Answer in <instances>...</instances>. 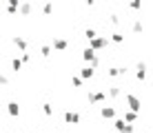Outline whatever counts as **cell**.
Instances as JSON below:
<instances>
[{
    "mask_svg": "<svg viewBox=\"0 0 153 133\" xmlns=\"http://www.w3.org/2000/svg\"><path fill=\"white\" fill-rule=\"evenodd\" d=\"M84 2H87V4H89V7H91V4H93V2H96V0H84Z\"/></svg>",
    "mask_w": 153,
    "mask_h": 133,
    "instance_id": "cell-30",
    "label": "cell"
},
{
    "mask_svg": "<svg viewBox=\"0 0 153 133\" xmlns=\"http://www.w3.org/2000/svg\"><path fill=\"white\" fill-rule=\"evenodd\" d=\"M113 126H115V131H118V133H135V126L131 124V122H126L124 118H118L113 122Z\"/></svg>",
    "mask_w": 153,
    "mask_h": 133,
    "instance_id": "cell-1",
    "label": "cell"
},
{
    "mask_svg": "<svg viewBox=\"0 0 153 133\" xmlns=\"http://www.w3.org/2000/svg\"><path fill=\"white\" fill-rule=\"evenodd\" d=\"M7 13H9V16H16V13H20V9H16V7H7Z\"/></svg>",
    "mask_w": 153,
    "mask_h": 133,
    "instance_id": "cell-27",
    "label": "cell"
},
{
    "mask_svg": "<svg viewBox=\"0 0 153 133\" xmlns=\"http://www.w3.org/2000/svg\"><path fill=\"white\" fill-rule=\"evenodd\" d=\"M146 71H149V67H146V62H138L135 65V80H140V82H144L146 80Z\"/></svg>",
    "mask_w": 153,
    "mask_h": 133,
    "instance_id": "cell-4",
    "label": "cell"
},
{
    "mask_svg": "<svg viewBox=\"0 0 153 133\" xmlns=\"http://www.w3.org/2000/svg\"><path fill=\"white\" fill-rule=\"evenodd\" d=\"M7 111H9V115H11V118H18V115H20L18 102H9V104H7Z\"/></svg>",
    "mask_w": 153,
    "mask_h": 133,
    "instance_id": "cell-12",
    "label": "cell"
},
{
    "mask_svg": "<svg viewBox=\"0 0 153 133\" xmlns=\"http://www.w3.org/2000/svg\"><path fill=\"white\" fill-rule=\"evenodd\" d=\"M80 76L84 78V80H91L93 76H96V67H91V65H87L84 69H80Z\"/></svg>",
    "mask_w": 153,
    "mask_h": 133,
    "instance_id": "cell-9",
    "label": "cell"
},
{
    "mask_svg": "<svg viewBox=\"0 0 153 133\" xmlns=\"http://www.w3.org/2000/svg\"><path fill=\"white\" fill-rule=\"evenodd\" d=\"M109 22H111L113 27H118L120 25V16L118 13H111V16H109Z\"/></svg>",
    "mask_w": 153,
    "mask_h": 133,
    "instance_id": "cell-25",
    "label": "cell"
},
{
    "mask_svg": "<svg viewBox=\"0 0 153 133\" xmlns=\"http://www.w3.org/2000/svg\"><path fill=\"white\" fill-rule=\"evenodd\" d=\"M82 82H84L82 76H73V78H71V84H73L76 89H82Z\"/></svg>",
    "mask_w": 153,
    "mask_h": 133,
    "instance_id": "cell-20",
    "label": "cell"
},
{
    "mask_svg": "<svg viewBox=\"0 0 153 133\" xmlns=\"http://www.w3.org/2000/svg\"><path fill=\"white\" fill-rule=\"evenodd\" d=\"M107 91H93V93H89V104H100V102H104L107 100Z\"/></svg>",
    "mask_w": 153,
    "mask_h": 133,
    "instance_id": "cell-5",
    "label": "cell"
},
{
    "mask_svg": "<svg viewBox=\"0 0 153 133\" xmlns=\"http://www.w3.org/2000/svg\"><path fill=\"white\" fill-rule=\"evenodd\" d=\"M51 11H53V2L49 0V2L42 4V13H45V16H51Z\"/></svg>",
    "mask_w": 153,
    "mask_h": 133,
    "instance_id": "cell-22",
    "label": "cell"
},
{
    "mask_svg": "<svg viewBox=\"0 0 153 133\" xmlns=\"http://www.w3.org/2000/svg\"><path fill=\"white\" fill-rule=\"evenodd\" d=\"M111 42H115V45H122V42H124V36L118 33V31H113V33H111Z\"/></svg>",
    "mask_w": 153,
    "mask_h": 133,
    "instance_id": "cell-19",
    "label": "cell"
},
{
    "mask_svg": "<svg viewBox=\"0 0 153 133\" xmlns=\"http://www.w3.org/2000/svg\"><path fill=\"white\" fill-rule=\"evenodd\" d=\"M107 45H109V38H107V36H98V38L89 40V47H91V49H96V51H102Z\"/></svg>",
    "mask_w": 153,
    "mask_h": 133,
    "instance_id": "cell-3",
    "label": "cell"
},
{
    "mask_svg": "<svg viewBox=\"0 0 153 133\" xmlns=\"http://www.w3.org/2000/svg\"><path fill=\"white\" fill-rule=\"evenodd\" d=\"M22 62H31V53H27V51H22Z\"/></svg>",
    "mask_w": 153,
    "mask_h": 133,
    "instance_id": "cell-29",
    "label": "cell"
},
{
    "mask_svg": "<svg viewBox=\"0 0 153 133\" xmlns=\"http://www.w3.org/2000/svg\"><path fill=\"white\" fill-rule=\"evenodd\" d=\"M65 122L67 124H80V115H78L76 111H67L65 113Z\"/></svg>",
    "mask_w": 153,
    "mask_h": 133,
    "instance_id": "cell-7",
    "label": "cell"
},
{
    "mask_svg": "<svg viewBox=\"0 0 153 133\" xmlns=\"http://www.w3.org/2000/svg\"><path fill=\"white\" fill-rule=\"evenodd\" d=\"M100 115H102L104 120H113L115 118V109L113 106H102V109H100Z\"/></svg>",
    "mask_w": 153,
    "mask_h": 133,
    "instance_id": "cell-8",
    "label": "cell"
},
{
    "mask_svg": "<svg viewBox=\"0 0 153 133\" xmlns=\"http://www.w3.org/2000/svg\"><path fill=\"white\" fill-rule=\"evenodd\" d=\"M124 120L133 124V122L138 120V111H131V109H129V111H124Z\"/></svg>",
    "mask_w": 153,
    "mask_h": 133,
    "instance_id": "cell-14",
    "label": "cell"
},
{
    "mask_svg": "<svg viewBox=\"0 0 153 133\" xmlns=\"http://www.w3.org/2000/svg\"><path fill=\"white\" fill-rule=\"evenodd\" d=\"M124 100H126V106H129L131 111H138V113L142 111V100H140L135 93H126V95H124Z\"/></svg>",
    "mask_w": 153,
    "mask_h": 133,
    "instance_id": "cell-2",
    "label": "cell"
},
{
    "mask_svg": "<svg viewBox=\"0 0 153 133\" xmlns=\"http://www.w3.org/2000/svg\"><path fill=\"white\" fill-rule=\"evenodd\" d=\"M36 133H42V131H36Z\"/></svg>",
    "mask_w": 153,
    "mask_h": 133,
    "instance_id": "cell-31",
    "label": "cell"
},
{
    "mask_svg": "<svg viewBox=\"0 0 153 133\" xmlns=\"http://www.w3.org/2000/svg\"><path fill=\"white\" fill-rule=\"evenodd\" d=\"M67 47H69V42H67L65 38H53V49L56 51H65Z\"/></svg>",
    "mask_w": 153,
    "mask_h": 133,
    "instance_id": "cell-10",
    "label": "cell"
},
{
    "mask_svg": "<svg viewBox=\"0 0 153 133\" xmlns=\"http://www.w3.org/2000/svg\"><path fill=\"white\" fill-rule=\"evenodd\" d=\"M51 49H53V47H49V45L40 47V53H42V58H49V56H51Z\"/></svg>",
    "mask_w": 153,
    "mask_h": 133,
    "instance_id": "cell-24",
    "label": "cell"
},
{
    "mask_svg": "<svg viewBox=\"0 0 153 133\" xmlns=\"http://www.w3.org/2000/svg\"><path fill=\"white\" fill-rule=\"evenodd\" d=\"M22 65H25V62H22V58H13V60H11V69H13L16 73H18L20 69H22Z\"/></svg>",
    "mask_w": 153,
    "mask_h": 133,
    "instance_id": "cell-16",
    "label": "cell"
},
{
    "mask_svg": "<svg viewBox=\"0 0 153 133\" xmlns=\"http://www.w3.org/2000/svg\"><path fill=\"white\" fill-rule=\"evenodd\" d=\"M0 84H2V87H9V78L7 76H0Z\"/></svg>",
    "mask_w": 153,
    "mask_h": 133,
    "instance_id": "cell-28",
    "label": "cell"
},
{
    "mask_svg": "<svg viewBox=\"0 0 153 133\" xmlns=\"http://www.w3.org/2000/svg\"><path fill=\"white\" fill-rule=\"evenodd\" d=\"M84 38H87V40H93V38H98L96 29H91V27H87V29H84Z\"/></svg>",
    "mask_w": 153,
    "mask_h": 133,
    "instance_id": "cell-21",
    "label": "cell"
},
{
    "mask_svg": "<svg viewBox=\"0 0 153 133\" xmlns=\"http://www.w3.org/2000/svg\"><path fill=\"white\" fill-rule=\"evenodd\" d=\"M31 11H33V4H31L29 0H25V2L20 4V16H31Z\"/></svg>",
    "mask_w": 153,
    "mask_h": 133,
    "instance_id": "cell-11",
    "label": "cell"
},
{
    "mask_svg": "<svg viewBox=\"0 0 153 133\" xmlns=\"http://www.w3.org/2000/svg\"><path fill=\"white\" fill-rule=\"evenodd\" d=\"M129 7L133 9V11H140L142 9V0H129Z\"/></svg>",
    "mask_w": 153,
    "mask_h": 133,
    "instance_id": "cell-23",
    "label": "cell"
},
{
    "mask_svg": "<svg viewBox=\"0 0 153 133\" xmlns=\"http://www.w3.org/2000/svg\"><path fill=\"white\" fill-rule=\"evenodd\" d=\"M142 29H144L142 20H133V22H131V31H133V33H142Z\"/></svg>",
    "mask_w": 153,
    "mask_h": 133,
    "instance_id": "cell-15",
    "label": "cell"
},
{
    "mask_svg": "<svg viewBox=\"0 0 153 133\" xmlns=\"http://www.w3.org/2000/svg\"><path fill=\"white\" fill-rule=\"evenodd\" d=\"M13 45L18 47L20 51H27V40H25L22 36H16V38H13Z\"/></svg>",
    "mask_w": 153,
    "mask_h": 133,
    "instance_id": "cell-13",
    "label": "cell"
},
{
    "mask_svg": "<svg viewBox=\"0 0 153 133\" xmlns=\"http://www.w3.org/2000/svg\"><path fill=\"white\" fill-rule=\"evenodd\" d=\"M109 98H113V100H118L120 98V95H122V91H120V87H111V89H109Z\"/></svg>",
    "mask_w": 153,
    "mask_h": 133,
    "instance_id": "cell-18",
    "label": "cell"
},
{
    "mask_svg": "<svg viewBox=\"0 0 153 133\" xmlns=\"http://www.w3.org/2000/svg\"><path fill=\"white\" fill-rule=\"evenodd\" d=\"M42 113H45L47 118H53V106H51L49 102H45L42 104Z\"/></svg>",
    "mask_w": 153,
    "mask_h": 133,
    "instance_id": "cell-17",
    "label": "cell"
},
{
    "mask_svg": "<svg viewBox=\"0 0 153 133\" xmlns=\"http://www.w3.org/2000/svg\"><path fill=\"white\" fill-rule=\"evenodd\" d=\"M96 58H98V53H96V49H91V47H87V49L82 51V60L87 62V65H91Z\"/></svg>",
    "mask_w": 153,
    "mask_h": 133,
    "instance_id": "cell-6",
    "label": "cell"
},
{
    "mask_svg": "<svg viewBox=\"0 0 153 133\" xmlns=\"http://www.w3.org/2000/svg\"><path fill=\"white\" fill-rule=\"evenodd\" d=\"M20 0H7V7H16V9H20Z\"/></svg>",
    "mask_w": 153,
    "mask_h": 133,
    "instance_id": "cell-26",
    "label": "cell"
}]
</instances>
